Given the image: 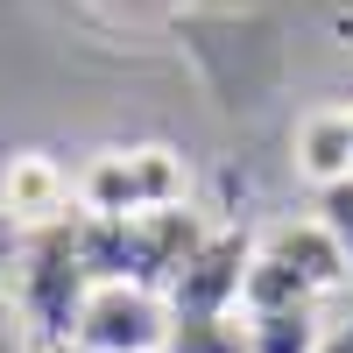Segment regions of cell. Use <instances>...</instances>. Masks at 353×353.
<instances>
[{
  "label": "cell",
  "mask_w": 353,
  "mask_h": 353,
  "mask_svg": "<svg viewBox=\"0 0 353 353\" xmlns=\"http://www.w3.org/2000/svg\"><path fill=\"white\" fill-rule=\"evenodd\" d=\"M128 176H134V205L141 212H170V205H191V170L176 149H163V141H149V149H128Z\"/></svg>",
  "instance_id": "obj_8"
},
{
  "label": "cell",
  "mask_w": 353,
  "mask_h": 353,
  "mask_svg": "<svg viewBox=\"0 0 353 353\" xmlns=\"http://www.w3.org/2000/svg\"><path fill=\"white\" fill-rule=\"evenodd\" d=\"M14 269H21V226H14L8 212H0V290L14 283Z\"/></svg>",
  "instance_id": "obj_13"
},
{
  "label": "cell",
  "mask_w": 353,
  "mask_h": 353,
  "mask_svg": "<svg viewBox=\"0 0 353 353\" xmlns=\"http://www.w3.org/2000/svg\"><path fill=\"white\" fill-rule=\"evenodd\" d=\"M318 226L332 233V248L346 254V269H353V176H346V184H325V191H318Z\"/></svg>",
  "instance_id": "obj_12"
},
{
  "label": "cell",
  "mask_w": 353,
  "mask_h": 353,
  "mask_svg": "<svg viewBox=\"0 0 353 353\" xmlns=\"http://www.w3.org/2000/svg\"><path fill=\"white\" fill-rule=\"evenodd\" d=\"M43 353H85L78 339H43Z\"/></svg>",
  "instance_id": "obj_15"
},
{
  "label": "cell",
  "mask_w": 353,
  "mask_h": 353,
  "mask_svg": "<svg viewBox=\"0 0 353 353\" xmlns=\"http://www.w3.org/2000/svg\"><path fill=\"white\" fill-rule=\"evenodd\" d=\"M163 332H170V304L141 283H92L71 325L85 353H163Z\"/></svg>",
  "instance_id": "obj_3"
},
{
  "label": "cell",
  "mask_w": 353,
  "mask_h": 353,
  "mask_svg": "<svg viewBox=\"0 0 353 353\" xmlns=\"http://www.w3.org/2000/svg\"><path fill=\"white\" fill-rule=\"evenodd\" d=\"M14 297H21V318H28L43 339H71L85 297H92V276H85V261H78L71 219H64V226H43V233H21Z\"/></svg>",
  "instance_id": "obj_1"
},
{
  "label": "cell",
  "mask_w": 353,
  "mask_h": 353,
  "mask_svg": "<svg viewBox=\"0 0 353 353\" xmlns=\"http://www.w3.org/2000/svg\"><path fill=\"white\" fill-rule=\"evenodd\" d=\"M290 149H297V170L311 176L318 191H325V184H346V176H353V121H346V106L304 113Z\"/></svg>",
  "instance_id": "obj_7"
},
{
  "label": "cell",
  "mask_w": 353,
  "mask_h": 353,
  "mask_svg": "<svg viewBox=\"0 0 353 353\" xmlns=\"http://www.w3.org/2000/svg\"><path fill=\"white\" fill-rule=\"evenodd\" d=\"M205 226L191 205H170V212H134L128 219V283H141V290H170V276L184 269V254L205 241Z\"/></svg>",
  "instance_id": "obj_4"
},
{
  "label": "cell",
  "mask_w": 353,
  "mask_h": 353,
  "mask_svg": "<svg viewBox=\"0 0 353 353\" xmlns=\"http://www.w3.org/2000/svg\"><path fill=\"white\" fill-rule=\"evenodd\" d=\"M0 212H8L21 233H43V226H64V219H78L71 212V176H64V163L57 156H14L8 170H0Z\"/></svg>",
  "instance_id": "obj_5"
},
{
  "label": "cell",
  "mask_w": 353,
  "mask_h": 353,
  "mask_svg": "<svg viewBox=\"0 0 353 353\" xmlns=\"http://www.w3.org/2000/svg\"><path fill=\"white\" fill-rule=\"evenodd\" d=\"M0 353H21V339H14V332H0Z\"/></svg>",
  "instance_id": "obj_16"
},
{
  "label": "cell",
  "mask_w": 353,
  "mask_h": 353,
  "mask_svg": "<svg viewBox=\"0 0 353 353\" xmlns=\"http://www.w3.org/2000/svg\"><path fill=\"white\" fill-rule=\"evenodd\" d=\"M248 269H254V241L212 226L184 254V269L170 276V290H163L170 318H233L241 311V290H248Z\"/></svg>",
  "instance_id": "obj_2"
},
{
  "label": "cell",
  "mask_w": 353,
  "mask_h": 353,
  "mask_svg": "<svg viewBox=\"0 0 353 353\" xmlns=\"http://www.w3.org/2000/svg\"><path fill=\"white\" fill-rule=\"evenodd\" d=\"M346 121H353V106H346Z\"/></svg>",
  "instance_id": "obj_17"
},
{
  "label": "cell",
  "mask_w": 353,
  "mask_h": 353,
  "mask_svg": "<svg viewBox=\"0 0 353 353\" xmlns=\"http://www.w3.org/2000/svg\"><path fill=\"white\" fill-rule=\"evenodd\" d=\"M304 304H318V297L283 269V261H269V254L254 248V269H248V290H241V318H261V311H304Z\"/></svg>",
  "instance_id": "obj_10"
},
{
  "label": "cell",
  "mask_w": 353,
  "mask_h": 353,
  "mask_svg": "<svg viewBox=\"0 0 353 353\" xmlns=\"http://www.w3.org/2000/svg\"><path fill=\"white\" fill-rule=\"evenodd\" d=\"M318 346H325V318H318V304L248 318V353H318Z\"/></svg>",
  "instance_id": "obj_9"
},
{
  "label": "cell",
  "mask_w": 353,
  "mask_h": 353,
  "mask_svg": "<svg viewBox=\"0 0 353 353\" xmlns=\"http://www.w3.org/2000/svg\"><path fill=\"white\" fill-rule=\"evenodd\" d=\"M254 248L269 254V261H283V269L297 276L311 297H332V290H346V276H353V269H346V254L332 248V233L318 226V219H283V226L261 233Z\"/></svg>",
  "instance_id": "obj_6"
},
{
  "label": "cell",
  "mask_w": 353,
  "mask_h": 353,
  "mask_svg": "<svg viewBox=\"0 0 353 353\" xmlns=\"http://www.w3.org/2000/svg\"><path fill=\"white\" fill-rule=\"evenodd\" d=\"M163 353H248V318H170Z\"/></svg>",
  "instance_id": "obj_11"
},
{
  "label": "cell",
  "mask_w": 353,
  "mask_h": 353,
  "mask_svg": "<svg viewBox=\"0 0 353 353\" xmlns=\"http://www.w3.org/2000/svg\"><path fill=\"white\" fill-rule=\"evenodd\" d=\"M318 353H353V325H325V346Z\"/></svg>",
  "instance_id": "obj_14"
}]
</instances>
